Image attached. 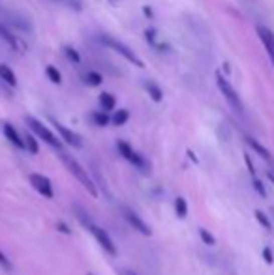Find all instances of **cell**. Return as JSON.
Here are the masks:
<instances>
[{
  "instance_id": "ba28073f",
  "label": "cell",
  "mask_w": 274,
  "mask_h": 275,
  "mask_svg": "<svg viewBox=\"0 0 274 275\" xmlns=\"http://www.w3.org/2000/svg\"><path fill=\"white\" fill-rule=\"evenodd\" d=\"M51 124L55 126V129L58 131V135L62 137V141H64L66 144H70L73 148H83V139H81L79 135L73 133L72 129H68L64 124H60V122L55 120V118H51Z\"/></svg>"
},
{
  "instance_id": "83f0119b",
  "label": "cell",
  "mask_w": 274,
  "mask_h": 275,
  "mask_svg": "<svg viewBox=\"0 0 274 275\" xmlns=\"http://www.w3.org/2000/svg\"><path fill=\"white\" fill-rule=\"evenodd\" d=\"M252 183H253V187H255V191L259 193L261 197H265V195H267V191H265V185H263V182H261L259 178H252Z\"/></svg>"
},
{
  "instance_id": "7402d4cb",
  "label": "cell",
  "mask_w": 274,
  "mask_h": 275,
  "mask_svg": "<svg viewBox=\"0 0 274 275\" xmlns=\"http://www.w3.org/2000/svg\"><path fill=\"white\" fill-rule=\"evenodd\" d=\"M45 75H47V79H49L53 85H60V83H62V75H60V71H58L55 66H47V68H45Z\"/></svg>"
},
{
  "instance_id": "e575fe53",
  "label": "cell",
  "mask_w": 274,
  "mask_h": 275,
  "mask_svg": "<svg viewBox=\"0 0 274 275\" xmlns=\"http://www.w3.org/2000/svg\"><path fill=\"white\" fill-rule=\"evenodd\" d=\"M126 275H135L133 271H126Z\"/></svg>"
},
{
  "instance_id": "7a4b0ae2",
  "label": "cell",
  "mask_w": 274,
  "mask_h": 275,
  "mask_svg": "<svg viewBox=\"0 0 274 275\" xmlns=\"http://www.w3.org/2000/svg\"><path fill=\"white\" fill-rule=\"evenodd\" d=\"M25 122H27V126L30 127L32 135H36V137H40V139H44V142H47L51 148H55L57 152L62 150V142H60V139H57L55 133H53L49 127L45 126V124H42L40 120H36L34 116H27Z\"/></svg>"
},
{
  "instance_id": "d6a6232c",
  "label": "cell",
  "mask_w": 274,
  "mask_h": 275,
  "mask_svg": "<svg viewBox=\"0 0 274 275\" xmlns=\"http://www.w3.org/2000/svg\"><path fill=\"white\" fill-rule=\"evenodd\" d=\"M145 15H147V17H152V10H151V8H145Z\"/></svg>"
},
{
  "instance_id": "4fadbf2b",
  "label": "cell",
  "mask_w": 274,
  "mask_h": 275,
  "mask_svg": "<svg viewBox=\"0 0 274 275\" xmlns=\"http://www.w3.org/2000/svg\"><path fill=\"white\" fill-rule=\"evenodd\" d=\"M4 135H6V139L12 144H14L15 148L19 150H25V139H23L21 135H19V131L15 129L12 124H4Z\"/></svg>"
},
{
  "instance_id": "cb8c5ba5",
  "label": "cell",
  "mask_w": 274,
  "mask_h": 275,
  "mask_svg": "<svg viewBox=\"0 0 274 275\" xmlns=\"http://www.w3.org/2000/svg\"><path fill=\"white\" fill-rule=\"evenodd\" d=\"M87 83L90 86H100L103 83V77H101L98 71H88L87 73Z\"/></svg>"
},
{
  "instance_id": "d4e9b609",
  "label": "cell",
  "mask_w": 274,
  "mask_h": 275,
  "mask_svg": "<svg viewBox=\"0 0 274 275\" xmlns=\"http://www.w3.org/2000/svg\"><path fill=\"white\" fill-rule=\"evenodd\" d=\"M199 236H201L203 243H207V245H210V247L216 245V238H214L207 228H199Z\"/></svg>"
},
{
  "instance_id": "5bb4252c",
  "label": "cell",
  "mask_w": 274,
  "mask_h": 275,
  "mask_svg": "<svg viewBox=\"0 0 274 275\" xmlns=\"http://www.w3.org/2000/svg\"><path fill=\"white\" fill-rule=\"evenodd\" d=\"M0 38L4 40V42L10 45V47H14V49H17V51H23V45H21V42L17 40L14 36V32L10 30V27H6V25H2L0 23Z\"/></svg>"
},
{
  "instance_id": "9a60e30c",
  "label": "cell",
  "mask_w": 274,
  "mask_h": 275,
  "mask_svg": "<svg viewBox=\"0 0 274 275\" xmlns=\"http://www.w3.org/2000/svg\"><path fill=\"white\" fill-rule=\"evenodd\" d=\"M0 79H2L8 86H12V88L17 86V77H15L14 70H12L8 64H0Z\"/></svg>"
},
{
  "instance_id": "2e32d148",
  "label": "cell",
  "mask_w": 274,
  "mask_h": 275,
  "mask_svg": "<svg viewBox=\"0 0 274 275\" xmlns=\"http://www.w3.org/2000/svg\"><path fill=\"white\" fill-rule=\"evenodd\" d=\"M100 105L105 113H109L116 107V98L109 92H103V94H100Z\"/></svg>"
},
{
  "instance_id": "30bf717a",
  "label": "cell",
  "mask_w": 274,
  "mask_h": 275,
  "mask_svg": "<svg viewBox=\"0 0 274 275\" xmlns=\"http://www.w3.org/2000/svg\"><path fill=\"white\" fill-rule=\"evenodd\" d=\"M246 142L250 144V148L257 152V155H259V157H263V159H265V163L268 165V176H270V180L274 182V157H272V154H270V152H268L265 146H261L259 142L255 141V139H252V137H246Z\"/></svg>"
},
{
  "instance_id": "4dcf8cb0",
  "label": "cell",
  "mask_w": 274,
  "mask_h": 275,
  "mask_svg": "<svg viewBox=\"0 0 274 275\" xmlns=\"http://www.w3.org/2000/svg\"><path fill=\"white\" fill-rule=\"evenodd\" d=\"M57 2H64V4H68V6H72V8H75V10H79V2L77 0H57Z\"/></svg>"
},
{
  "instance_id": "ac0fdd59",
  "label": "cell",
  "mask_w": 274,
  "mask_h": 275,
  "mask_svg": "<svg viewBox=\"0 0 274 275\" xmlns=\"http://www.w3.org/2000/svg\"><path fill=\"white\" fill-rule=\"evenodd\" d=\"M175 213L179 219H184L188 215V202L184 197H177L175 198Z\"/></svg>"
},
{
  "instance_id": "3957f363",
  "label": "cell",
  "mask_w": 274,
  "mask_h": 275,
  "mask_svg": "<svg viewBox=\"0 0 274 275\" xmlns=\"http://www.w3.org/2000/svg\"><path fill=\"white\" fill-rule=\"evenodd\" d=\"M100 42L105 45V47H109V49H113L115 53H118L120 57H124L128 62H131L133 66H137V68H145L143 60L137 57L135 53L128 47V45H124L122 42H118L116 38H113V36H107V34H101L100 36Z\"/></svg>"
},
{
  "instance_id": "6da1fadb",
  "label": "cell",
  "mask_w": 274,
  "mask_h": 275,
  "mask_svg": "<svg viewBox=\"0 0 274 275\" xmlns=\"http://www.w3.org/2000/svg\"><path fill=\"white\" fill-rule=\"evenodd\" d=\"M58 157L62 159V163L66 165V169L70 170V172H72L73 176H75L77 180H79L81 185H83V187H85V189H87L88 193H90V197H94V198L98 197V189H96V185H94L92 178L88 176L87 170H85L83 167H81L79 161H77V159H73L72 155H68L66 152H62V150L58 152Z\"/></svg>"
},
{
  "instance_id": "52a82bcc",
  "label": "cell",
  "mask_w": 274,
  "mask_h": 275,
  "mask_svg": "<svg viewBox=\"0 0 274 275\" xmlns=\"http://www.w3.org/2000/svg\"><path fill=\"white\" fill-rule=\"evenodd\" d=\"M29 182L44 198H53V195H55V193H53V183H51V180L47 176L38 174V172H32L29 176Z\"/></svg>"
},
{
  "instance_id": "484cf974",
  "label": "cell",
  "mask_w": 274,
  "mask_h": 275,
  "mask_svg": "<svg viewBox=\"0 0 274 275\" xmlns=\"http://www.w3.org/2000/svg\"><path fill=\"white\" fill-rule=\"evenodd\" d=\"M0 268L4 269L6 273H12V271H14V264H12V260H10L2 251H0Z\"/></svg>"
},
{
  "instance_id": "44dd1931",
  "label": "cell",
  "mask_w": 274,
  "mask_h": 275,
  "mask_svg": "<svg viewBox=\"0 0 274 275\" xmlns=\"http://www.w3.org/2000/svg\"><path fill=\"white\" fill-rule=\"evenodd\" d=\"M128 120H130V113H128L126 109H118V111L111 116V122H113L115 126H124Z\"/></svg>"
},
{
  "instance_id": "5b68a950",
  "label": "cell",
  "mask_w": 274,
  "mask_h": 275,
  "mask_svg": "<svg viewBox=\"0 0 274 275\" xmlns=\"http://www.w3.org/2000/svg\"><path fill=\"white\" fill-rule=\"evenodd\" d=\"M92 232V236L96 238V241L101 245V249L105 251L107 254H111V256H116V245H115V241H113V238L109 236V232L105 230V228H101V226H98V225H94L92 221H88L87 225H85Z\"/></svg>"
},
{
  "instance_id": "8992f818",
  "label": "cell",
  "mask_w": 274,
  "mask_h": 275,
  "mask_svg": "<svg viewBox=\"0 0 274 275\" xmlns=\"http://www.w3.org/2000/svg\"><path fill=\"white\" fill-rule=\"evenodd\" d=\"M116 150H118V154L122 155L126 161H130L131 165L135 167V169H139V170H147V169H149V161H147V159H145L141 154H137L135 150L131 148V146L126 141H118V142H116Z\"/></svg>"
},
{
  "instance_id": "e0dca14e",
  "label": "cell",
  "mask_w": 274,
  "mask_h": 275,
  "mask_svg": "<svg viewBox=\"0 0 274 275\" xmlns=\"http://www.w3.org/2000/svg\"><path fill=\"white\" fill-rule=\"evenodd\" d=\"M145 88H147V92H149V96L152 98V101H156V103H160L162 99H164V92H162V88H160L154 81H149L147 85H145Z\"/></svg>"
},
{
  "instance_id": "f1b7e54d",
  "label": "cell",
  "mask_w": 274,
  "mask_h": 275,
  "mask_svg": "<svg viewBox=\"0 0 274 275\" xmlns=\"http://www.w3.org/2000/svg\"><path fill=\"white\" fill-rule=\"evenodd\" d=\"M57 230L58 232L66 234V236H70V234H72V228H70V225H68L66 221H57Z\"/></svg>"
},
{
  "instance_id": "7c38bea8",
  "label": "cell",
  "mask_w": 274,
  "mask_h": 275,
  "mask_svg": "<svg viewBox=\"0 0 274 275\" xmlns=\"http://www.w3.org/2000/svg\"><path fill=\"white\" fill-rule=\"evenodd\" d=\"M257 36H259L263 47L267 49L268 58H270V62H272L274 66V32L270 29H267V27L259 25V27H257Z\"/></svg>"
},
{
  "instance_id": "d590c367",
  "label": "cell",
  "mask_w": 274,
  "mask_h": 275,
  "mask_svg": "<svg viewBox=\"0 0 274 275\" xmlns=\"http://www.w3.org/2000/svg\"><path fill=\"white\" fill-rule=\"evenodd\" d=\"M88 275H94V273H88Z\"/></svg>"
},
{
  "instance_id": "4316f807",
  "label": "cell",
  "mask_w": 274,
  "mask_h": 275,
  "mask_svg": "<svg viewBox=\"0 0 274 275\" xmlns=\"http://www.w3.org/2000/svg\"><path fill=\"white\" fill-rule=\"evenodd\" d=\"M244 161H246V167H248V170H250V174H252V178H257V170H255V165H253L250 154H244Z\"/></svg>"
},
{
  "instance_id": "ffe728a7",
  "label": "cell",
  "mask_w": 274,
  "mask_h": 275,
  "mask_svg": "<svg viewBox=\"0 0 274 275\" xmlns=\"http://www.w3.org/2000/svg\"><path fill=\"white\" fill-rule=\"evenodd\" d=\"M25 150H29L32 155H36L40 152V146H38V141L36 137L32 133H27L25 135Z\"/></svg>"
},
{
  "instance_id": "8fae6325",
  "label": "cell",
  "mask_w": 274,
  "mask_h": 275,
  "mask_svg": "<svg viewBox=\"0 0 274 275\" xmlns=\"http://www.w3.org/2000/svg\"><path fill=\"white\" fill-rule=\"evenodd\" d=\"M124 217L128 219V223H130V225L135 228L137 232H141L143 236H151V234H152L151 226L147 225L143 219L139 217V213H135L133 210H130V208H124Z\"/></svg>"
},
{
  "instance_id": "f546056e",
  "label": "cell",
  "mask_w": 274,
  "mask_h": 275,
  "mask_svg": "<svg viewBox=\"0 0 274 275\" xmlns=\"http://www.w3.org/2000/svg\"><path fill=\"white\" fill-rule=\"evenodd\" d=\"M255 217H257V221H259V223L265 226V228H268V230H270V221L267 219V215H265V213L257 210V212H255Z\"/></svg>"
},
{
  "instance_id": "d6986e66",
  "label": "cell",
  "mask_w": 274,
  "mask_h": 275,
  "mask_svg": "<svg viewBox=\"0 0 274 275\" xmlns=\"http://www.w3.org/2000/svg\"><path fill=\"white\" fill-rule=\"evenodd\" d=\"M92 122L96 124L98 127H105L107 124H111V116H109L105 111H100V113H92Z\"/></svg>"
},
{
  "instance_id": "603a6c76",
  "label": "cell",
  "mask_w": 274,
  "mask_h": 275,
  "mask_svg": "<svg viewBox=\"0 0 274 275\" xmlns=\"http://www.w3.org/2000/svg\"><path fill=\"white\" fill-rule=\"evenodd\" d=\"M62 53H64V57L70 60V62L73 64H79L81 62V55L77 53V49H73L72 45H66L64 49H62Z\"/></svg>"
},
{
  "instance_id": "277c9868",
  "label": "cell",
  "mask_w": 274,
  "mask_h": 275,
  "mask_svg": "<svg viewBox=\"0 0 274 275\" xmlns=\"http://www.w3.org/2000/svg\"><path fill=\"white\" fill-rule=\"evenodd\" d=\"M216 83H218L220 92L224 94L225 101H227L237 113H244V105H242V101H240V96H238L237 90L231 86V83L222 75V73H216Z\"/></svg>"
},
{
  "instance_id": "1f68e13d",
  "label": "cell",
  "mask_w": 274,
  "mask_h": 275,
  "mask_svg": "<svg viewBox=\"0 0 274 275\" xmlns=\"http://www.w3.org/2000/svg\"><path fill=\"white\" fill-rule=\"evenodd\" d=\"M263 256H265V260L268 264H272V253H270V249H263Z\"/></svg>"
},
{
  "instance_id": "9c48e42d",
  "label": "cell",
  "mask_w": 274,
  "mask_h": 275,
  "mask_svg": "<svg viewBox=\"0 0 274 275\" xmlns=\"http://www.w3.org/2000/svg\"><path fill=\"white\" fill-rule=\"evenodd\" d=\"M145 38H147L149 45H151V47L156 51V53H162V55H164V53H169V51H171L169 43L164 40V36L160 34V30L154 29V27L147 29V32H145Z\"/></svg>"
},
{
  "instance_id": "836d02e7",
  "label": "cell",
  "mask_w": 274,
  "mask_h": 275,
  "mask_svg": "<svg viewBox=\"0 0 274 275\" xmlns=\"http://www.w3.org/2000/svg\"><path fill=\"white\" fill-rule=\"evenodd\" d=\"M109 2H111L113 6H116V4H118V0H109Z\"/></svg>"
}]
</instances>
